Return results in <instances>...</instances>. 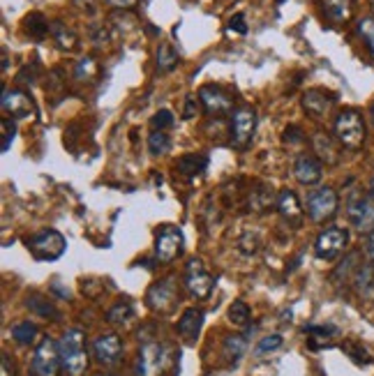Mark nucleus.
I'll return each mask as SVG.
<instances>
[{
    "instance_id": "a211bd4d",
    "label": "nucleus",
    "mask_w": 374,
    "mask_h": 376,
    "mask_svg": "<svg viewBox=\"0 0 374 376\" xmlns=\"http://www.w3.org/2000/svg\"><path fill=\"white\" fill-rule=\"evenodd\" d=\"M201 325H203V312L196 308H190L183 312L181 321H178V335L187 344H194L201 332Z\"/></svg>"
},
{
    "instance_id": "aec40b11",
    "label": "nucleus",
    "mask_w": 374,
    "mask_h": 376,
    "mask_svg": "<svg viewBox=\"0 0 374 376\" xmlns=\"http://www.w3.org/2000/svg\"><path fill=\"white\" fill-rule=\"evenodd\" d=\"M305 335H310V349H330L333 346V337H338L340 330L338 325L326 323V325H305Z\"/></svg>"
},
{
    "instance_id": "2eb2a0df",
    "label": "nucleus",
    "mask_w": 374,
    "mask_h": 376,
    "mask_svg": "<svg viewBox=\"0 0 374 376\" xmlns=\"http://www.w3.org/2000/svg\"><path fill=\"white\" fill-rule=\"evenodd\" d=\"M93 355L95 360L100 365H106V367H111L118 360H121L123 355V342L118 335L113 332H106V335H100L95 342H93Z\"/></svg>"
},
{
    "instance_id": "864d4df0",
    "label": "nucleus",
    "mask_w": 374,
    "mask_h": 376,
    "mask_svg": "<svg viewBox=\"0 0 374 376\" xmlns=\"http://www.w3.org/2000/svg\"><path fill=\"white\" fill-rule=\"evenodd\" d=\"M100 376H111V374H100Z\"/></svg>"
},
{
    "instance_id": "a19ab883",
    "label": "nucleus",
    "mask_w": 374,
    "mask_h": 376,
    "mask_svg": "<svg viewBox=\"0 0 374 376\" xmlns=\"http://www.w3.org/2000/svg\"><path fill=\"white\" fill-rule=\"evenodd\" d=\"M151 125H153V130L164 132L166 127L173 125V113L169 111V108H160V111H157V113L151 118Z\"/></svg>"
},
{
    "instance_id": "1a4fd4ad",
    "label": "nucleus",
    "mask_w": 374,
    "mask_h": 376,
    "mask_svg": "<svg viewBox=\"0 0 374 376\" xmlns=\"http://www.w3.org/2000/svg\"><path fill=\"white\" fill-rule=\"evenodd\" d=\"M169 349L157 342H146L139 351V358H136V376H160L164 370L166 360H169Z\"/></svg>"
},
{
    "instance_id": "4c0bfd02",
    "label": "nucleus",
    "mask_w": 374,
    "mask_h": 376,
    "mask_svg": "<svg viewBox=\"0 0 374 376\" xmlns=\"http://www.w3.org/2000/svg\"><path fill=\"white\" fill-rule=\"evenodd\" d=\"M273 192L268 190V187H263V190H252L250 194V205L257 208V210H263V208H268L273 203Z\"/></svg>"
},
{
    "instance_id": "f8f14e48",
    "label": "nucleus",
    "mask_w": 374,
    "mask_h": 376,
    "mask_svg": "<svg viewBox=\"0 0 374 376\" xmlns=\"http://www.w3.org/2000/svg\"><path fill=\"white\" fill-rule=\"evenodd\" d=\"M183 252V231L178 226L166 224L155 238V259L160 263H171Z\"/></svg>"
},
{
    "instance_id": "de8ad7c7",
    "label": "nucleus",
    "mask_w": 374,
    "mask_h": 376,
    "mask_svg": "<svg viewBox=\"0 0 374 376\" xmlns=\"http://www.w3.org/2000/svg\"><path fill=\"white\" fill-rule=\"evenodd\" d=\"M0 372H3V376H14V374H16L14 362L9 360L7 353H3V358H0Z\"/></svg>"
},
{
    "instance_id": "49530a36",
    "label": "nucleus",
    "mask_w": 374,
    "mask_h": 376,
    "mask_svg": "<svg viewBox=\"0 0 374 376\" xmlns=\"http://www.w3.org/2000/svg\"><path fill=\"white\" fill-rule=\"evenodd\" d=\"M363 252H365L368 261L374 265V231L365 235V240H363Z\"/></svg>"
},
{
    "instance_id": "6ab92c4d",
    "label": "nucleus",
    "mask_w": 374,
    "mask_h": 376,
    "mask_svg": "<svg viewBox=\"0 0 374 376\" xmlns=\"http://www.w3.org/2000/svg\"><path fill=\"white\" fill-rule=\"evenodd\" d=\"M278 210H280V215H282V220L284 222H289V224H300V220H303V208H300V203H298V196L293 194L291 190H282L280 194H278Z\"/></svg>"
},
{
    "instance_id": "f257e3e1",
    "label": "nucleus",
    "mask_w": 374,
    "mask_h": 376,
    "mask_svg": "<svg viewBox=\"0 0 374 376\" xmlns=\"http://www.w3.org/2000/svg\"><path fill=\"white\" fill-rule=\"evenodd\" d=\"M61 346V360L63 370L70 376H81L88 367V349H86V335L79 328L65 330V335L58 342Z\"/></svg>"
},
{
    "instance_id": "7ed1b4c3",
    "label": "nucleus",
    "mask_w": 374,
    "mask_h": 376,
    "mask_svg": "<svg viewBox=\"0 0 374 376\" xmlns=\"http://www.w3.org/2000/svg\"><path fill=\"white\" fill-rule=\"evenodd\" d=\"M347 217L351 226L360 233L374 231V196L360 190H353L347 199Z\"/></svg>"
},
{
    "instance_id": "c85d7f7f",
    "label": "nucleus",
    "mask_w": 374,
    "mask_h": 376,
    "mask_svg": "<svg viewBox=\"0 0 374 376\" xmlns=\"http://www.w3.org/2000/svg\"><path fill=\"white\" fill-rule=\"evenodd\" d=\"M360 263H363L360 261V252H351L347 259L338 265V270L333 273V280H335L338 284L340 282H351V277H353V273H356V268Z\"/></svg>"
},
{
    "instance_id": "473e14b6",
    "label": "nucleus",
    "mask_w": 374,
    "mask_h": 376,
    "mask_svg": "<svg viewBox=\"0 0 374 376\" xmlns=\"http://www.w3.org/2000/svg\"><path fill=\"white\" fill-rule=\"evenodd\" d=\"M97 74H100V65H97L95 58H84L74 67V76L79 81H95Z\"/></svg>"
},
{
    "instance_id": "6e6552de",
    "label": "nucleus",
    "mask_w": 374,
    "mask_h": 376,
    "mask_svg": "<svg viewBox=\"0 0 374 376\" xmlns=\"http://www.w3.org/2000/svg\"><path fill=\"white\" fill-rule=\"evenodd\" d=\"M257 132V111L252 106H241L231 113V143L236 148H248Z\"/></svg>"
},
{
    "instance_id": "f03ea898",
    "label": "nucleus",
    "mask_w": 374,
    "mask_h": 376,
    "mask_svg": "<svg viewBox=\"0 0 374 376\" xmlns=\"http://www.w3.org/2000/svg\"><path fill=\"white\" fill-rule=\"evenodd\" d=\"M335 138L349 151H358L365 143V121L356 108H344L335 118Z\"/></svg>"
},
{
    "instance_id": "393cba45",
    "label": "nucleus",
    "mask_w": 374,
    "mask_h": 376,
    "mask_svg": "<svg viewBox=\"0 0 374 376\" xmlns=\"http://www.w3.org/2000/svg\"><path fill=\"white\" fill-rule=\"evenodd\" d=\"M245 351H248V342H245L243 335H229V337H224V344H222V355L224 360L229 365H236L238 362Z\"/></svg>"
},
{
    "instance_id": "a18cd8bd",
    "label": "nucleus",
    "mask_w": 374,
    "mask_h": 376,
    "mask_svg": "<svg viewBox=\"0 0 374 376\" xmlns=\"http://www.w3.org/2000/svg\"><path fill=\"white\" fill-rule=\"evenodd\" d=\"M284 141H289V143H300L303 141V132H300V127L298 125H291L284 130Z\"/></svg>"
},
{
    "instance_id": "c756f323",
    "label": "nucleus",
    "mask_w": 374,
    "mask_h": 376,
    "mask_svg": "<svg viewBox=\"0 0 374 376\" xmlns=\"http://www.w3.org/2000/svg\"><path fill=\"white\" fill-rule=\"evenodd\" d=\"M12 340L21 346H31L37 340V325L31 321H19L12 325Z\"/></svg>"
},
{
    "instance_id": "9d476101",
    "label": "nucleus",
    "mask_w": 374,
    "mask_h": 376,
    "mask_svg": "<svg viewBox=\"0 0 374 376\" xmlns=\"http://www.w3.org/2000/svg\"><path fill=\"white\" fill-rule=\"evenodd\" d=\"M213 286H215V280H213V275L206 270L203 261L192 259L190 263H187V268H185V289L190 291L192 298L206 300L211 295Z\"/></svg>"
},
{
    "instance_id": "20e7f679",
    "label": "nucleus",
    "mask_w": 374,
    "mask_h": 376,
    "mask_svg": "<svg viewBox=\"0 0 374 376\" xmlns=\"http://www.w3.org/2000/svg\"><path fill=\"white\" fill-rule=\"evenodd\" d=\"M28 250L37 261H56L61 259L67 250V243L61 231L56 229H44L35 233L33 238H28Z\"/></svg>"
},
{
    "instance_id": "f3484780",
    "label": "nucleus",
    "mask_w": 374,
    "mask_h": 376,
    "mask_svg": "<svg viewBox=\"0 0 374 376\" xmlns=\"http://www.w3.org/2000/svg\"><path fill=\"white\" fill-rule=\"evenodd\" d=\"M293 176L300 185H317L323 176V166L314 155H300L293 164Z\"/></svg>"
},
{
    "instance_id": "cd10ccee",
    "label": "nucleus",
    "mask_w": 374,
    "mask_h": 376,
    "mask_svg": "<svg viewBox=\"0 0 374 376\" xmlns=\"http://www.w3.org/2000/svg\"><path fill=\"white\" fill-rule=\"evenodd\" d=\"M49 26H51V21H46V19L39 14V12H33V14H28L24 19V31L31 35V37H35V39L46 37Z\"/></svg>"
},
{
    "instance_id": "603ef678",
    "label": "nucleus",
    "mask_w": 374,
    "mask_h": 376,
    "mask_svg": "<svg viewBox=\"0 0 374 376\" xmlns=\"http://www.w3.org/2000/svg\"><path fill=\"white\" fill-rule=\"evenodd\" d=\"M372 196H374V178H372Z\"/></svg>"
},
{
    "instance_id": "423d86ee",
    "label": "nucleus",
    "mask_w": 374,
    "mask_h": 376,
    "mask_svg": "<svg viewBox=\"0 0 374 376\" xmlns=\"http://www.w3.org/2000/svg\"><path fill=\"white\" fill-rule=\"evenodd\" d=\"M338 192L330 190V187H319L308 196V215L312 222L323 224L330 222L333 217L338 215Z\"/></svg>"
},
{
    "instance_id": "4be33fe9",
    "label": "nucleus",
    "mask_w": 374,
    "mask_h": 376,
    "mask_svg": "<svg viewBox=\"0 0 374 376\" xmlns=\"http://www.w3.org/2000/svg\"><path fill=\"white\" fill-rule=\"evenodd\" d=\"M49 35L54 37V42L61 51H76L79 49L76 33L72 31V28H67L63 21H51V26H49Z\"/></svg>"
},
{
    "instance_id": "79ce46f5",
    "label": "nucleus",
    "mask_w": 374,
    "mask_h": 376,
    "mask_svg": "<svg viewBox=\"0 0 374 376\" xmlns=\"http://www.w3.org/2000/svg\"><path fill=\"white\" fill-rule=\"evenodd\" d=\"M201 100L196 95H187L185 97V106H183V118L185 121H192L194 116H199V111H201Z\"/></svg>"
},
{
    "instance_id": "72a5a7b5",
    "label": "nucleus",
    "mask_w": 374,
    "mask_h": 376,
    "mask_svg": "<svg viewBox=\"0 0 374 376\" xmlns=\"http://www.w3.org/2000/svg\"><path fill=\"white\" fill-rule=\"evenodd\" d=\"M342 351L349 355V358L356 362V365H372V355L363 344L358 342H344L342 344Z\"/></svg>"
},
{
    "instance_id": "8fccbe9b",
    "label": "nucleus",
    "mask_w": 374,
    "mask_h": 376,
    "mask_svg": "<svg viewBox=\"0 0 374 376\" xmlns=\"http://www.w3.org/2000/svg\"><path fill=\"white\" fill-rule=\"evenodd\" d=\"M370 118H372V125H374V102H372V108H370Z\"/></svg>"
},
{
    "instance_id": "3c124183",
    "label": "nucleus",
    "mask_w": 374,
    "mask_h": 376,
    "mask_svg": "<svg viewBox=\"0 0 374 376\" xmlns=\"http://www.w3.org/2000/svg\"><path fill=\"white\" fill-rule=\"evenodd\" d=\"M370 5H372V14H374V0H370Z\"/></svg>"
},
{
    "instance_id": "9b49d317",
    "label": "nucleus",
    "mask_w": 374,
    "mask_h": 376,
    "mask_svg": "<svg viewBox=\"0 0 374 376\" xmlns=\"http://www.w3.org/2000/svg\"><path fill=\"white\" fill-rule=\"evenodd\" d=\"M176 303H178V286L171 280H162V282H155L148 293H146V305L157 312V314H169Z\"/></svg>"
},
{
    "instance_id": "0eeeda50",
    "label": "nucleus",
    "mask_w": 374,
    "mask_h": 376,
    "mask_svg": "<svg viewBox=\"0 0 374 376\" xmlns=\"http://www.w3.org/2000/svg\"><path fill=\"white\" fill-rule=\"evenodd\" d=\"M349 243V231L342 229V226H328L326 231L319 233L317 243H314V254L321 261H333L347 250Z\"/></svg>"
},
{
    "instance_id": "37998d69",
    "label": "nucleus",
    "mask_w": 374,
    "mask_h": 376,
    "mask_svg": "<svg viewBox=\"0 0 374 376\" xmlns=\"http://www.w3.org/2000/svg\"><path fill=\"white\" fill-rule=\"evenodd\" d=\"M37 72H39V65L37 63H33V67L31 65H24L21 72L16 74V81L21 83V86H33L35 78H37Z\"/></svg>"
},
{
    "instance_id": "c9c22d12",
    "label": "nucleus",
    "mask_w": 374,
    "mask_h": 376,
    "mask_svg": "<svg viewBox=\"0 0 374 376\" xmlns=\"http://www.w3.org/2000/svg\"><path fill=\"white\" fill-rule=\"evenodd\" d=\"M148 151H151V155H166L171 151L169 136L160 130H153V134L148 136Z\"/></svg>"
},
{
    "instance_id": "412c9836",
    "label": "nucleus",
    "mask_w": 374,
    "mask_h": 376,
    "mask_svg": "<svg viewBox=\"0 0 374 376\" xmlns=\"http://www.w3.org/2000/svg\"><path fill=\"white\" fill-rule=\"evenodd\" d=\"M319 5L326 19H330L333 24L349 21L353 14V0H319Z\"/></svg>"
},
{
    "instance_id": "a878e982",
    "label": "nucleus",
    "mask_w": 374,
    "mask_h": 376,
    "mask_svg": "<svg viewBox=\"0 0 374 376\" xmlns=\"http://www.w3.org/2000/svg\"><path fill=\"white\" fill-rule=\"evenodd\" d=\"M351 284L358 293H363V295L370 293L374 289V265L370 261H363L356 268V273H353Z\"/></svg>"
},
{
    "instance_id": "4468645a",
    "label": "nucleus",
    "mask_w": 374,
    "mask_h": 376,
    "mask_svg": "<svg viewBox=\"0 0 374 376\" xmlns=\"http://www.w3.org/2000/svg\"><path fill=\"white\" fill-rule=\"evenodd\" d=\"M335 102L338 95L323 91V88H310V91L303 93V108L314 118H326Z\"/></svg>"
},
{
    "instance_id": "ea45409f",
    "label": "nucleus",
    "mask_w": 374,
    "mask_h": 376,
    "mask_svg": "<svg viewBox=\"0 0 374 376\" xmlns=\"http://www.w3.org/2000/svg\"><path fill=\"white\" fill-rule=\"evenodd\" d=\"M282 346V335H268V337H261L257 349H254V353L257 355H263V353H271L275 349H280Z\"/></svg>"
},
{
    "instance_id": "39448f33",
    "label": "nucleus",
    "mask_w": 374,
    "mask_h": 376,
    "mask_svg": "<svg viewBox=\"0 0 374 376\" xmlns=\"http://www.w3.org/2000/svg\"><path fill=\"white\" fill-rule=\"evenodd\" d=\"M61 367H63L61 346L51 337H42L33 353V362H31L33 376H58Z\"/></svg>"
},
{
    "instance_id": "2f4dec72",
    "label": "nucleus",
    "mask_w": 374,
    "mask_h": 376,
    "mask_svg": "<svg viewBox=\"0 0 374 376\" xmlns=\"http://www.w3.org/2000/svg\"><path fill=\"white\" fill-rule=\"evenodd\" d=\"M132 316H134L132 305L127 303V300H121V303H116L109 312H106V321L113 323V325H127Z\"/></svg>"
},
{
    "instance_id": "58836bf2",
    "label": "nucleus",
    "mask_w": 374,
    "mask_h": 376,
    "mask_svg": "<svg viewBox=\"0 0 374 376\" xmlns=\"http://www.w3.org/2000/svg\"><path fill=\"white\" fill-rule=\"evenodd\" d=\"M0 130H3V143H0V151L7 153L9 146H12V141H14V136H16V125L9 121V118H3V121H0Z\"/></svg>"
},
{
    "instance_id": "b1692460",
    "label": "nucleus",
    "mask_w": 374,
    "mask_h": 376,
    "mask_svg": "<svg viewBox=\"0 0 374 376\" xmlns=\"http://www.w3.org/2000/svg\"><path fill=\"white\" fill-rule=\"evenodd\" d=\"M312 146H314V153L319 155L321 162H326V164H338L340 153H338L335 141H333V136H328L326 132H317V134L312 136Z\"/></svg>"
},
{
    "instance_id": "f704fd0d",
    "label": "nucleus",
    "mask_w": 374,
    "mask_h": 376,
    "mask_svg": "<svg viewBox=\"0 0 374 376\" xmlns=\"http://www.w3.org/2000/svg\"><path fill=\"white\" fill-rule=\"evenodd\" d=\"M229 321L236 325V328H245V325L250 323V308H248V303L236 300L231 308H229Z\"/></svg>"
},
{
    "instance_id": "5701e85b",
    "label": "nucleus",
    "mask_w": 374,
    "mask_h": 376,
    "mask_svg": "<svg viewBox=\"0 0 374 376\" xmlns=\"http://www.w3.org/2000/svg\"><path fill=\"white\" fill-rule=\"evenodd\" d=\"M206 166H208V157L203 153H187L183 157H178V162H176V169H178L181 176L185 178H196L206 171Z\"/></svg>"
},
{
    "instance_id": "bb28decb",
    "label": "nucleus",
    "mask_w": 374,
    "mask_h": 376,
    "mask_svg": "<svg viewBox=\"0 0 374 376\" xmlns=\"http://www.w3.org/2000/svg\"><path fill=\"white\" fill-rule=\"evenodd\" d=\"M178 54H176V49L169 42H162L157 46V54H155V63L160 72H171V69L178 67Z\"/></svg>"
},
{
    "instance_id": "e433bc0d",
    "label": "nucleus",
    "mask_w": 374,
    "mask_h": 376,
    "mask_svg": "<svg viewBox=\"0 0 374 376\" xmlns=\"http://www.w3.org/2000/svg\"><path fill=\"white\" fill-rule=\"evenodd\" d=\"M356 31H358V35H360L363 42H365L368 51L374 56V16H365V19H360L358 26H356Z\"/></svg>"
},
{
    "instance_id": "c03bdc74",
    "label": "nucleus",
    "mask_w": 374,
    "mask_h": 376,
    "mask_svg": "<svg viewBox=\"0 0 374 376\" xmlns=\"http://www.w3.org/2000/svg\"><path fill=\"white\" fill-rule=\"evenodd\" d=\"M226 28H229L231 33H241L245 35L248 33V24H245V14H233L229 19V24H226Z\"/></svg>"
},
{
    "instance_id": "dca6fc26",
    "label": "nucleus",
    "mask_w": 374,
    "mask_h": 376,
    "mask_svg": "<svg viewBox=\"0 0 374 376\" xmlns=\"http://www.w3.org/2000/svg\"><path fill=\"white\" fill-rule=\"evenodd\" d=\"M0 104H3V111L12 118H31L35 113V102L19 88H12V91L5 88Z\"/></svg>"
},
{
    "instance_id": "7c9ffc66",
    "label": "nucleus",
    "mask_w": 374,
    "mask_h": 376,
    "mask_svg": "<svg viewBox=\"0 0 374 376\" xmlns=\"http://www.w3.org/2000/svg\"><path fill=\"white\" fill-rule=\"evenodd\" d=\"M26 308L37 316H46V319H58V310L54 308L51 300L42 298V295H28Z\"/></svg>"
},
{
    "instance_id": "09e8293b",
    "label": "nucleus",
    "mask_w": 374,
    "mask_h": 376,
    "mask_svg": "<svg viewBox=\"0 0 374 376\" xmlns=\"http://www.w3.org/2000/svg\"><path fill=\"white\" fill-rule=\"evenodd\" d=\"M113 9H132L139 0H106Z\"/></svg>"
},
{
    "instance_id": "ddd939ff",
    "label": "nucleus",
    "mask_w": 374,
    "mask_h": 376,
    "mask_svg": "<svg viewBox=\"0 0 374 376\" xmlns=\"http://www.w3.org/2000/svg\"><path fill=\"white\" fill-rule=\"evenodd\" d=\"M199 100L203 104V111L211 116H220V113H229L233 108V97L224 91L222 86H203L199 91Z\"/></svg>"
}]
</instances>
